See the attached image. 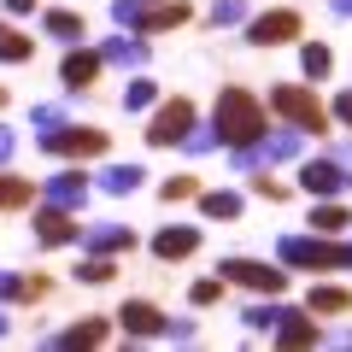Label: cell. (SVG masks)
I'll use <instances>...</instances> for the list:
<instances>
[{
  "label": "cell",
  "instance_id": "obj_41",
  "mask_svg": "<svg viewBox=\"0 0 352 352\" xmlns=\"http://www.w3.org/2000/svg\"><path fill=\"white\" fill-rule=\"evenodd\" d=\"M164 340H194V323H170L164 317Z\"/></svg>",
  "mask_w": 352,
  "mask_h": 352
},
{
  "label": "cell",
  "instance_id": "obj_38",
  "mask_svg": "<svg viewBox=\"0 0 352 352\" xmlns=\"http://www.w3.org/2000/svg\"><path fill=\"white\" fill-rule=\"evenodd\" d=\"M252 194H258V200H270V206H282V200H288V182H270V176H252Z\"/></svg>",
  "mask_w": 352,
  "mask_h": 352
},
{
  "label": "cell",
  "instance_id": "obj_39",
  "mask_svg": "<svg viewBox=\"0 0 352 352\" xmlns=\"http://www.w3.org/2000/svg\"><path fill=\"white\" fill-rule=\"evenodd\" d=\"M329 118L352 129V88H340V94H335V106H329Z\"/></svg>",
  "mask_w": 352,
  "mask_h": 352
},
{
  "label": "cell",
  "instance_id": "obj_2",
  "mask_svg": "<svg viewBox=\"0 0 352 352\" xmlns=\"http://www.w3.org/2000/svg\"><path fill=\"white\" fill-rule=\"evenodd\" d=\"M276 258L288 270H352V241H335V235H282L276 241Z\"/></svg>",
  "mask_w": 352,
  "mask_h": 352
},
{
  "label": "cell",
  "instance_id": "obj_14",
  "mask_svg": "<svg viewBox=\"0 0 352 352\" xmlns=\"http://www.w3.org/2000/svg\"><path fill=\"white\" fill-rule=\"evenodd\" d=\"M194 252H200V229L194 223H164L159 235H153V258H164V264L194 258Z\"/></svg>",
  "mask_w": 352,
  "mask_h": 352
},
{
  "label": "cell",
  "instance_id": "obj_20",
  "mask_svg": "<svg viewBox=\"0 0 352 352\" xmlns=\"http://www.w3.org/2000/svg\"><path fill=\"white\" fill-rule=\"evenodd\" d=\"M41 30H47L53 41H65V47H76V41L88 36V18L71 12V6H47V12H41Z\"/></svg>",
  "mask_w": 352,
  "mask_h": 352
},
{
  "label": "cell",
  "instance_id": "obj_8",
  "mask_svg": "<svg viewBox=\"0 0 352 352\" xmlns=\"http://www.w3.org/2000/svg\"><path fill=\"white\" fill-rule=\"evenodd\" d=\"M300 188L311 194V200H340V194L352 188V164H340V159H305L300 164Z\"/></svg>",
  "mask_w": 352,
  "mask_h": 352
},
{
  "label": "cell",
  "instance_id": "obj_28",
  "mask_svg": "<svg viewBox=\"0 0 352 352\" xmlns=\"http://www.w3.org/2000/svg\"><path fill=\"white\" fill-rule=\"evenodd\" d=\"M282 311H288V305H276V294H270V300H258V305H247V311H241V323H247L252 335H270V329L282 323Z\"/></svg>",
  "mask_w": 352,
  "mask_h": 352
},
{
  "label": "cell",
  "instance_id": "obj_25",
  "mask_svg": "<svg viewBox=\"0 0 352 352\" xmlns=\"http://www.w3.org/2000/svg\"><path fill=\"white\" fill-rule=\"evenodd\" d=\"M141 182H147V170H141V164H106V170H100V188L118 194V200H124V194H135Z\"/></svg>",
  "mask_w": 352,
  "mask_h": 352
},
{
  "label": "cell",
  "instance_id": "obj_42",
  "mask_svg": "<svg viewBox=\"0 0 352 352\" xmlns=\"http://www.w3.org/2000/svg\"><path fill=\"white\" fill-rule=\"evenodd\" d=\"M0 6H6L12 18H30V12H36V0H0Z\"/></svg>",
  "mask_w": 352,
  "mask_h": 352
},
{
  "label": "cell",
  "instance_id": "obj_37",
  "mask_svg": "<svg viewBox=\"0 0 352 352\" xmlns=\"http://www.w3.org/2000/svg\"><path fill=\"white\" fill-rule=\"evenodd\" d=\"M30 124H36L41 135H47V129H59V124H71V118H65V106H36V112H30Z\"/></svg>",
  "mask_w": 352,
  "mask_h": 352
},
{
  "label": "cell",
  "instance_id": "obj_35",
  "mask_svg": "<svg viewBox=\"0 0 352 352\" xmlns=\"http://www.w3.org/2000/svg\"><path fill=\"white\" fill-rule=\"evenodd\" d=\"M206 18H212V24L223 30V24H241V18H247V6H241V0H217V6H212Z\"/></svg>",
  "mask_w": 352,
  "mask_h": 352
},
{
  "label": "cell",
  "instance_id": "obj_5",
  "mask_svg": "<svg viewBox=\"0 0 352 352\" xmlns=\"http://www.w3.org/2000/svg\"><path fill=\"white\" fill-rule=\"evenodd\" d=\"M305 153V129H264L252 147H235V170H252V164H288Z\"/></svg>",
  "mask_w": 352,
  "mask_h": 352
},
{
  "label": "cell",
  "instance_id": "obj_4",
  "mask_svg": "<svg viewBox=\"0 0 352 352\" xmlns=\"http://www.w3.org/2000/svg\"><path fill=\"white\" fill-rule=\"evenodd\" d=\"M112 147V135L106 129H94V124H59V129H47L41 135V153H53V159H100V153Z\"/></svg>",
  "mask_w": 352,
  "mask_h": 352
},
{
  "label": "cell",
  "instance_id": "obj_24",
  "mask_svg": "<svg viewBox=\"0 0 352 352\" xmlns=\"http://www.w3.org/2000/svg\"><path fill=\"white\" fill-rule=\"evenodd\" d=\"M311 229H317V235H346V229H352V212H346L340 200H317V206H311Z\"/></svg>",
  "mask_w": 352,
  "mask_h": 352
},
{
  "label": "cell",
  "instance_id": "obj_21",
  "mask_svg": "<svg viewBox=\"0 0 352 352\" xmlns=\"http://www.w3.org/2000/svg\"><path fill=\"white\" fill-rule=\"evenodd\" d=\"M12 300H24V305L47 300V276H18V270H0V305H12Z\"/></svg>",
  "mask_w": 352,
  "mask_h": 352
},
{
  "label": "cell",
  "instance_id": "obj_44",
  "mask_svg": "<svg viewBox=\"0 0 352 352\" xmlns=\"http://www.w3.org/2000/svg\"><path fill=\"white\" fill-rule=\"evenodd\" d=\"M0 340H6V311H0Z\"/></svg>",
  "mask_w": 352,
  "mask_h": 352
},
{
  "label": "cell",
  "instance_id": "obj_3",
  "mask_svg": "<svg viewBox=\"0 0 352 352\" xmlns=\"http://www.w3.org/2000/svg\"><path fill=\"white\" fill-rule=\"evenodd\" d=\"M270 118L305 129V135H323V129H329V106L317 100L305 82H276V88H270Z\"/></svg>",
  "mask_w": 352,
  "mask_h": 352
},
{
  "label": "cell",
  "instance_id": "obj_31",
  "mask_svg": "<svg viewBox=\"0 0 352 352\" xmlns=\"http://www.w3.org/2000/svg\"><path fill=\"white\" fill-rule=\"evenodd\" d=\"M147 106H159V82L129 76V82H124V112H147Z\"/></svg>",
  "mask_w": 352,
  "mask_h": 352
},
{
  "label": "cell",
  "instance_id": "obj_36",
  "mask_svg": "<svg viewBox=\"0 0 352 352\" xmlns=\"http://www.w3.org/2000/svg\"><path fill=\"white\" fill-rule=\"evenodd\" d=\"M141 6H147V0H112V18H118V30H135V24H141Z\"/></svg>",
  "mask_w": 352,
  "mask_h": 352
},
{
  "label": "cell",
  "instance_id": "obj_23",
  "mask_svg": "<svg viewBox=\"0 0 352 352\" xmlns=\"http://www.w3.org/2000/svg\"><path fill=\"white\" fill-rule=\"evenodd\" d=\"M30 200H36V182H30V176H12L0 164V212H24Z\"/></svg>",
  "mask_w": 352,
  "mask_h": 352
},
{
  "label": "cell",
  "instance_id": "obj_10",
  "mask_svg": "<svg viewBox=\"0 0 352 352\" xmlns=\"http://www.w3.org/2000/svg\"><path fill=\"white\" fill-rule=\"evenodd\" d=\"M88 194H94V182L82 176V164H65L59 176H47V188H41V200L47 206H65V212H82Z\"/></svg>",
  "mask_w": 352,
  "mask_h": 352
},
{
  "label": "cell",
  "instance_id": "obj_12",
  "mask_svg": "<svg viewBox=\"0 0 352 352\" xmlns=\"http://www.w3.org/2000/svg\"><path fill=\"white\" fill-rule=\"evenodd\" d=\"M270 340H276V346H288V352H300V346H317V340H323V329H317V311H282V323L270 329Z\"/></svg>",
  "mask_w": 352,
  "mask_h": 352
},
{
  "label": "cell",
  "instance_id": "obj_30",
  "mask_svg": "<svg viewBox=\"0 0 352 352\" xmlns=\"http://www.w3.org/2000/svg\"><path fill=\"white\" fill-rule=\"evenodd\" d=\"M112 276H118L112 252H88V258L76 264V282H88V288H100V282H112Z\"/></svg>",
  "mask_w": 352,
  "mask_h": 352
},
{
  "label": "cell",
  "instance_id": "obj_34",
  "mask_svg": "<svg viewBox=\"0 0 352 352\" xmlns=\"http://www.w3.org/2000/svg\"><path fill=\"white\" fill-rule=\"evenodd\" d=\"M212 147H217V129H200V124H194L188 135H182V153H194V159H200V153H212Z\"/></svg>",
  "mask_w": 352,
  "mask_h": 352
},
{
  "label": "cell",
  "instance_id": "obj_43",
  "mask_svg": "<svg viewBox=\"0 0 352 352\" xmlns=\"http://www.w3.org/2000/svg\"><path fill=\"white\" fill-rule=\"evenodd\" d=\"M335 12H340V18H352V0H335Z\"/></svg>",
  "mask_w": 352,
  "mask_h": 352
},
{
  "label": "cell",
  "instance_id": "obj_29",
  "mask_svg": "<svg viewBox=\"0 0 352 352\" xmlns=\"http://www.w3.org/2000/svg\"><path fill=\"white\" fill-rule=\"evenodd\" d=\"M300 71L311 76V82H323V76L335 71V53H329L323 41H305V47H300Z\"/></svg>",
  "mask_w": 352,
  "mask_h": 352
},
{
  "label": "cell",
  "instance_id": "obj_17",
  "mask_svg": "<svg viewBox=\"0 0 352 352\" xmlns=\"http://www.w3.org/2000/svg\"><path fill=\"white\" fill-rule=\"evenodd\" d=\"M112 340V323L106 317H82V323H71L65 335H53L47 346H59V352H88V346H106Z\"/></svg>",
  "mask_w": 352,
  "mask_h": 352
},
{
  "label": "cell",
  "instance_id": "obj_16",
  "mask_svg": "<svg viewBox=\"0 0 352 352\" xmlns=\"http://www.w3.org/2000/svg\"><path fill=\"white\" fill-rule=\"evenodd\" d=\"M82 252H135V229L129 223H82Z\"/></svg>",
  "mask_w": 352,
  "mask_h": 352
},
{
  "label": "cell",
  "instance_id": "obj_32",
  "mask_svg": "<svg viewBox=\"0 0 352 352\" xmlns=\"http://www.w3.org/2000/svg\"><path fill=\"white\" fill-rule=\"evenodd\" d=\"M159 200H200V182H194V176H164L159 182Z\"/></svg>",
  "mask_w": 352,
  "mask_h": 352
},
{
  "label": "cell",
  "instance_id": "obj_15",
  "mask_svg": "<svg viewBox=\"0 0 352 352\" xmlns=\"http://www.w3.org/2000/svg\"><path fill=\"white\" fill-rule=\"evenodd\" d=\"M106 71V59H100V47H71L65 53V65H59V82L71 88V94H82L88 82H94V76Z\"/></svg>",
  "mask_w": 352,
  "mask_h": 352
},
{
  "label": "cell",
  "instance_id": "obj_1",
  "mask_svg": "<svg viewBox=\"0 0 352 352\" xmlns=\"http://www.w3.org/2000/svg\"><path fill=\"white\" fill-rule=\"evenodd\" d=\"M212 129H217V147H252V141L270 129V106L252 94V88L229 82L212 106Z\"/></svg>",
  "mask_w": 352,
  "mask_h": 352
},
{
  "label": "cell",
  "instance_id": "obj_9",
  "mask_svg": "<svg viewBox=\"0 0 352 352\" xmlns=\"http://www.w3.org/2000/svg\"><path fill=\"white\" fill-rule=\"evenodd\" d=\"M217 276L235 282V288H252V294H282L288 288V270H270V264H258V258H223Z\"/></svg>",
  "mask_w": 352,
  "mask_h": 352
},
{
  "label": "cell",
  "instance_id": "obj_45",
  "mask_svg": "<svg viewBox=\"0 0 352 352\" xmlns=\"http://www.w3.org/2000/svg\"><path fill=\"white\" fill-rule=\"evenodd\" d=\"M0 106H6V88H0Z\"/></svg>",
  "mask_w": 352,
  "mask_h": 352
},
{
  "label": "cell",
  "instance_id": "obj_33",
  "mask_svg": "<svg viewBox=\"0 0 352 352\" xmlns=\"http://www.w3.org/2000/svg\"><path fill=\"white\" fill-rule=\"evenodd\" d=\"M223 288H229L223 276H200V282L188 288V305H200V311H206V305H217V300H223Z\"/></svg>",
  "mask_w": 352,
  "mask_h": 352
},
{
  "label": "cell",
  "instance_id": "obj_27",
  "mask_svg": "<svg viewBox=\"0 0 352 352\" xmlns=\"http://www.w3.org/2000/svg\"><path fill=\"white\" fill-rule=\"evenodd\" d=\"M200 217H212V223H235V217H241V194H229V188L200 194Z\"/></svg>",
  "mask_w": 352,
  "mask_h": 352
},
{
  "label": "cell",
  "instance_id": "obj_40",
  "mask_svg": "<svg viewBox=\"0 0 352 352\" xmlns=\"http://www.w3.org/2000/svg\"><path fill=\"white\" fill-rule=\"evenodd\" d=\"M12 153H18V135L6 124H0V164H12Z\"/></svg>",
  "mask_w": 352,
  "mask_h": 352
},
{
  "label": "cell",
  "instance_id": "obj_18",
  "mask_svg": "<svg viewBox=\"0 0 352 352\" xmlns=\"http://www.w3.org/2000/svg\"><path fill=\"white\" fill-rule=\"evenodd\" d=\"M188 6H182V0H147V6H141V24H135V36H159V30H182L188 24Z\"/></svg>",
  "mask_w": 352,
  "mask_h": 352
},
{
  "label": "cell",
  "instance_id": "obj_13",
  "mask_svg": "<svg viewBox=\"0 0 352 352\" xmlns=\"http://www.w3.org/2000/svg\"><path fill=\"white\" fill-rule=\"evenodd\" d=\"M36 241H41V247H71V241H82V223H71L65 206H47V200H41V212H36Z\"/></svg>",
  "mask_w": 352,
  "mask_h": 352
},
{
  "label": "cell",
  "instance_id": "obj_19",
  "mask_svg": "<svg viewBox=\"0 0 352 352\" xmlns=\"http://www.w3.org/2000/svg\"><path fill=\"white\" fill-rule=\"evenodd\" d=\"M100 59L106 65H118V71H141L147 65V41L129 30V36H112V41H100Z\"/></svg>",
  "mask_w": 352,
  "mask_h": 352
},
{
  "label": "cell",
  "instance_id": "obj_22",
  "mask_svg": "<svg viewBox=\"0 0 352 352\" xmlns=\"http://www.w3.org/2000/svg\"><path fill=\"white\" fill-rule=\"evenodd\" d=\"M305 311H317V317H346V311H352V288H335V282H317V288L305 294Z\"/></svg>",
  "mask_w": 352,
  "mask_h": 352
},
{
  "label": "cell",
  "instance_id": "obj_6",
  "mask_svg": "<svg viewBox=\"0 0 352 352\" xmlns=\"http://www.w3.org/2000/svg\"><path fill=\"white\" fill-rule=\"evenodd\" d=\"M200 124V106L188 100V94H176V100H164L159 112H153L147 124V147H182V135Z\"/></svg>",
  "mask_w": 352,
  "mask_h": 352
},
{
  "label": "cell",
  "instance_id": "obj_26",
  "mask_svg": "<svg viewBox=\"0 0 352 352\" xmlns=\"http://www.w3.org/2000/svg\"><path fill=\"white\" fill-rule=\"evenodd\" d=\"M36 59V36H24L18 24H0V65H24Z\"/></svg>",
  "mask_w": 352,
  "mask_h": 352
},
{
  "label": "cell",
  "instance_id": "obj_11",
  "mask_svg": "<svg viewBox=\"0 0 352 352\" xmlns=\"http://www.w3.org/2000/svg\"><path fill=\"white\" fill-rule=\"evenodd\" d=\"M118 329H124L129 340H159L164 335V311L153 300H124L118 305Z\"/></svg>",
  "mask_w": 352,
  "mask_h": 352
},
{
  "label": "cell",
  "instance_id": "obj_7",
  "mask_svg": "<svg viewBox=\"0 0 352 352\" xmlns=\"http://www.w3.org/2000/svg\"><path fill=\"white\" fill-rule=\"evenodd\" d=\"M305 36V18L294 12V6H276V12H258L247 18V41L252 47H288V41Z\"/></svg>",
  "mask_w": 352,
  "mask_h": 352
}]
</instances>
